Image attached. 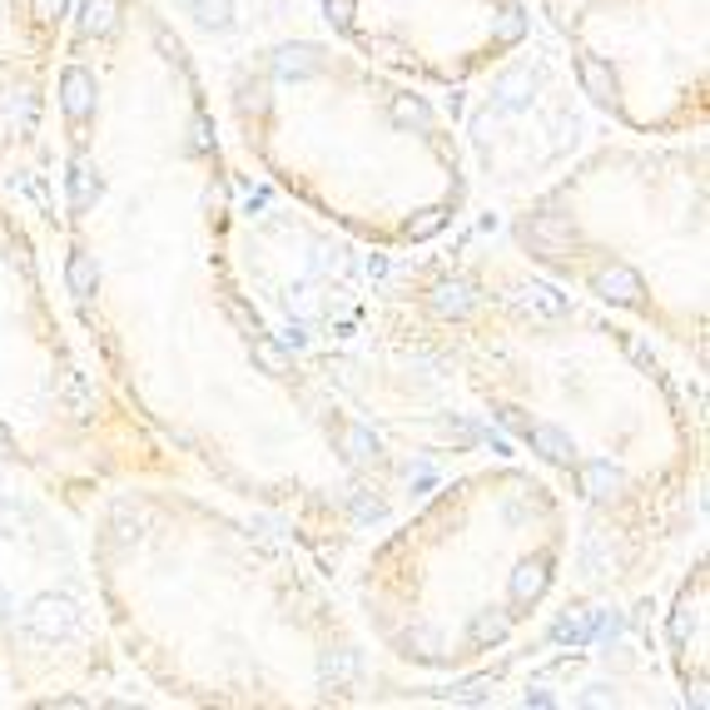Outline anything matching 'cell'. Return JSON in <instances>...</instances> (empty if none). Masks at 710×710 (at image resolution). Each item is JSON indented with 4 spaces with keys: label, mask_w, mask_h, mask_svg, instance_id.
<instances>
[{
    "label": "cell",
    "mask_w": 710,
    "mask_h": 710,
    "mask_svg": "<svg viewBox=\"0 0 710 710\" xmlns=\"http://www.w3.org/2000/svg\"><path fill=\"white\" fill-rule=\"evenodd\" d=\"M115 651L164 706H373L393 671L333 571L204 482L129 478L80 517Z\"/></svg>",
    "instance_id": "3"
},
{
    "label": "cell",
    "mask_w": 710,
    "mask_h": 710,
    "mask_svg": "<svg viewBox=\"0 0 710 710\" xmlns=\"http://www.w3.org/2000/svg\"><path fill=\"white\" fill-rule=\"evenodd\" d=\"M324 36L432 94L472 90L536 36L532 0H318Z\"/></svg>",
    "instance_id": "10"
},
{
    "label": "cell",
    "mask_w": 710,
    "mask_h": 710,
    "mask_svg": "<svg viewBox=\"0 0 710 710\" xmlns=\"http://www.w3.org/2000/svg\"><path fill=\"white\" fill-rule=\"evenodd\" d=\"M710 561L706 536L686 547V561L675 571L671 596L656 621V661L675 690V706L706 710L710 706Z\"/></svg>",
    "instance_id": "12"
},
{
    "label": "cell",
    "mask_w": 710,
    "mask_h": 710,
    "mask_svg": "<svg viewBox=\"0 0 710 710\" xmlns=\"http://www.w3.org/2000/svg\"><path fill=\"white\" fill-rule=\"evenodd\" d=\"M75 0H0V189L46 214V119Z\"/></svg>",
    "instance_id": "11"
},
{
    "label": "cell",
    "mask_w": 710,
    "mask_h": 710,
    "mask_svg": "<svg viewBox=\"0 0 710 710\" xmlns=\"http://www.w3.org/2000/svg\"><path fill=\"white\" fill-rule=\"evenodd\" d=\"M239 164L160 0H75L46 119L55 283L115 397L204 487L328 571L403 507L397 457L264 318L233 244Z\"/></svg>",
    "instance_id": "1"
},
{
    "label": "cell",
    "mask_w": 710,
    "mask_h": 710,
    "mask_svg": "<svg viewBox=\"0 0 710 710\" xmlns=\"http://www.w3.org/2000/svg\"><path fill=\"white\" fill-rule=\"evenodd\" d=\"M557 36L571 90L617 135L710 129V0H567Z\"/></svg>",
    "instance_id": "9"
},
{
    "label": "cell",
    "mask_w": 710,
    "mask_h": 710,
    "mask_svg": "<svg viewBox=\"0 0 710 710\" xmlns=\"http://www.w3.org/2000/svg\"><path fill=\"white\" fill-rule=\"evenodd\" d=\"M571 532L557 482L522 457H482L363 536L348 611L393 675H478L557 611Z\"/></svg>",
    "instance_id": "5"
},
{
    "label": "cell",
    "mask_w": 710,
    "mask_h": 710,
    "mask_svg": "<svg viewBox=\"0 0 710 710\" xmlns=\"http://www.w3.org/2000/svg\"><path fill=\"white\" fill-rule=\"evenodd\" d=\"M0 467H15L80 522L129 478L199 482L115 397L55 283L46 229L0 189Z\"/></svg>",
    "instance_id": "7"
},
{
    "label": "cell",
    "mask_w": 710,
    "mask_h": 710,
    "mask_svg": "<svg viewBox=\"0 0 710 710\" xmlns=\"http://www.w3.org/2000/svg\"><path fill=\"white\" fill-rule=\"evenodd\" d=\"M507 249L551 283L651 333L706 383L710 140L611 135L507 210Z\"/></svg>",
    "instance_id": "6"
},
{
    "label": "cell",
    "mask_w": 710,
    "mask_h": 710,
    "mask_svg": "<svg viewBox=\"0 0 710 710\" xmlns=\"http://www.w3.org/2000/svg\"><path fill=\"white\" fill-rule=\"evenodd\" d=\"M378 308L571 502L576 592L641 596L690 547L706 403L651 333L472 239L408 254Z\"/></svg>",
    "instance_id": "2"
},
{
    "label": "cell",
    "mask_w": 710,
    "mask_h": 710,
    "mask_svg": "<svg viewBox=\"0 0 710 710\" xmlns=\"http://www.w3.org/2000/svg\"><path fill=\"white\" fill-rule=\"evenodd\" d=\"M214 105L258 185L383 258L443 244L472 214V164L447 105L333 36L244 46Z\"/></svg>",
    "instance_id": "4"
},
{
    "label": "cell",
    "mask_w": 710,
    "mask_h": 710,
    "mask_svg": "<svg viewBox=\"0 0 710 710\" xmlns=\"http://www.w3.org/2000/svg\"><path fill=\"white\" fill-rule=\"evenodd\" d=\"M0 700H154L115 651L85 561L80 522L15 467H0Z\"/></svg>",
    "instance_id": "8"
}]
</instances>
